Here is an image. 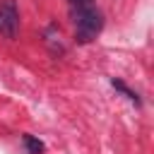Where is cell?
<instances>
[{"instance_id": "6da1fadb", "label": "cell", "mask_w": 154, "mask_h": 154, "mask_svg": "<svg viewBox=\"0 0 154 154\" xmlns=\"http://www.w3.org/2000/svg\"><path fill=\"white\" fill-rule=\"evenodd\" d=\"M67 12L75 24V41L89 43L103 29V12L94 0H67Z\"/></svg>"}, {"instance_id": "7a4b0ae2", "label": "cell", "mask_w": 154, "mask_h": 154, "mask_svg": "<svg viewBox=\"0 0 154 154\" xmlns=\"http://www.w3.org/2000/svg\"><path fill=\"white\" fill-rule=\"evenodd\" d=\"M0 31L7 38H17L19 34V10L14 0H0Z\"/></svg>"}, {"instance_id": "3957f363", "label": "cell", "mask_w": 154, "mask_h": 154, "mask_svg": "<svg viewBox=\"0 0 154 154\" xmlns=\"http://www.w3.org/2000/svg\"><path fill=\"white\" fill-rule=\"evenodd\" d=\"M111 87H113V89H118V91H120V94H123L128 101H132L135 106H142V99H140V94H137V91H132V89H130V87H128L123 79H116V77H113V79H111Z\"/></svg>"}, {"instance_id": "277c9868", "label": "cell", "mask_w": 154, "mask_h": 154, "mask_svg": "<svg viewBox=\"0 0 154 154\" xmlns=\"http://www.w3.org/2000/svg\"><path fill=\"white\" fill-rule=\"evenodd\" d=\"M22 144H24L26 154H43V149H46V144L34 135H22Z\"/></svg>"}]
</instances>
